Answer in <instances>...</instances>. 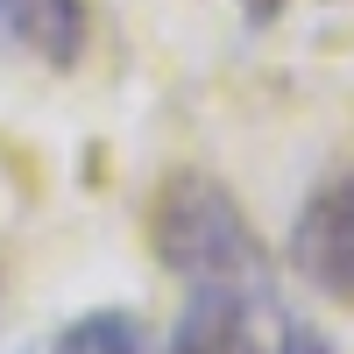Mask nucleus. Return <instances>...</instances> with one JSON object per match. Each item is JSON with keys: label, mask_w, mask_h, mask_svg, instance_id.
<instances>
[{"label": "nucleus", "mask_w": 354, "mask_h": 354, "mask_svg": "<svg viewBox=\"0 0 354 354\" xmlns=\"http://www.w3.org/2000/svg\"><path fill=\"white\" fill-rule=\"evenodd\" d=\"M241 15H248V21H255V28H270V21H277V15H283V0H241Z\"/></svg>", "instance_id": "0eeeda50"}, {"label": "nucleus", "mask_w": 354, "mask_h": 354, "mask_svg": "<svg viewBox=\"0 0 354 354\" xmlns=\"http://www.w3.org/2000/svg\"><path fill=\"white\" fill-rule=\"evenodd\" d=\"M149 248H156L163 270H177L185 283H234V290H248V298H262V241L241 220L234 192L213 185V177L177 170L156 192Z\"/></svg>", "instance_id": "f257e3e1"}, {"label": "nucleus", "mask_w": 354, "mask_h": 354, "mask_svg": "<svg viewBox=\"0 0 354 354\" xmlns=\"http://www.w3.org/2000/svg\"><path fill=\"white\" fill-rule=\"evenodd\" d=\"M43 354H149V347H142V319L135 312H85Z\"/></svg>", "instance_id": "39448f33"}, {"label": "nucleus", "mask_w": 354, "mask_h": 354, "mask_svg": "<svg viewBox=\"0 0 354 354\" xmlns=\"http://www.w3.org/2000/svg\"><path fill=\"white\" fill-rule=\"evenodd\" d=\"M0 43L28 50L50 71H71L85 50V0H0Z\"/></svg>", "instance_id": "20e7f679"}, {"label": "nucleus", "mask_w": 354, "mask_h": 354, "mask_svg": "<svg viewBox=\"0 0 354 354\" xmlns=\"http://www.w3.org/2000/svg\"><path fill=\"white\" fill-rule=\"evenodd\" d=\"M290 270L333 298H354V177H333L305 198L290 227Z\"/></svg>", "instance_id": "f03ea898"}, {"label": "nucleus", "mask_w": 354, "mask_h": 354, "mask_svg": "<svg viewBox=\"0 0 354 354\" xmlns=\"http://www.w3.org/2000/svg\"><path fill=\"white\" fill-rule=\"evenodd\" d=\"M163 354H255V305L234 283H192Z\"/></svg>", "instance_id": "7ed1b4c3"}, {"label": "nucleus", "mask_w": 354, "mask_h": 354, "mask_svg": "<svg viewBox=\"0 0 354 354\" xmlns=\"http://www.w3.org/2000/svg\"><path fill=\"white\" fill-rule=\"evenodd\" d=\"M277 354H333V340L312 326V319H283V333H277Z\"/></svg>", "instance_id": "423d86ee"}]
</instances>
